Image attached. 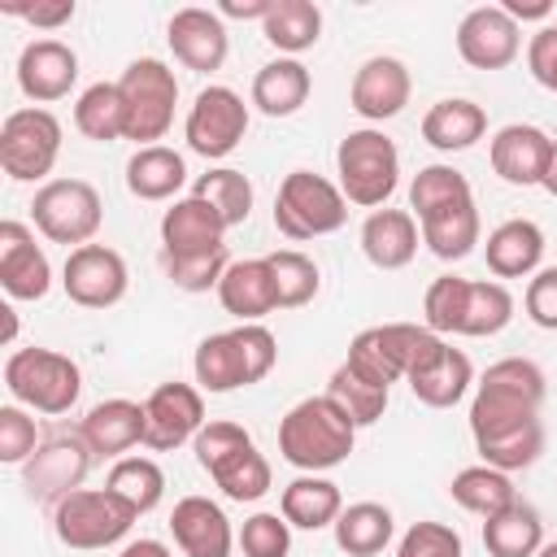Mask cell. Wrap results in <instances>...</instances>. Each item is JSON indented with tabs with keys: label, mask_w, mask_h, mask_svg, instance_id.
Masks as SVG:
<instances>
[{
	"label": "cell",
	"mask_w": 557,
	"mask_h": 557,
	"mask_svg": "<svg viewBox=\"0 0 557 557\" xmlns=\"http://www.w3.org/2000/svg\"><path fill=\"white\" fill-rule=\"evenodd\" d=\"M30 213H35V226L52 239V244H74L83 248L100 222H104V205H100V191L87 183V178H52L35 191L30 200Z\"/></svg>",
	"instance_id": "cell-11"
},
{
	"label": "cell",
	"mask_w": 557,
	"mask_h": 557,
	"mask_svg": "<svg viewBox=\"0 0 557 557\" xmlns=\"http://www.w3.org/2000/svg\"><path fill=\"white\" fill-rule=\"evenodd\" d=\"M78 435L87 440L91 453H100V457H122L126 448L144 444V405H139V400H126V396L100 400V405L87 409Z\"/></svg>",
	"instance_id": "cell-26"
},
{
	"label": "cell",
	"mask_w": 557,
	"mask_h": 557,
	"mask_svg": "<svg viewBox=\"0 0 557 557\" xmlns=\"http://www.w3.org/2000/svg\"><path fill=\"white\" fill-rule=\"evenodd\" d=\"M122 557H174L161 540H131L126 548H122Z\"/></svg>",
	"instance_id": "cell-57"
},
{
	"label": "cell",
	"mask_w": 557,
	"mask_h": 557,
	"mask_svg": "<svg viewBox=\"0 0 557 557\" xmlns=\"http://www.w3.org/2000/svg\"><path fill=\"white\" fill-rule=\"evenodd\" d=\"M218 300L231 318L239 322H261L265 313L278 309L274 300V274L265 257H248V261H231V270L218 283Z\"/></svg>",
	"instance_id": "cell-27"
},
{
	"label": "cell",
	"mask_w": 557,
	"mask_h": 557,
	"mask_svg": "<svg viewBox=\"0 0 557 557\" xmlns=\"http://www.w3.org/2000/svg\"><path fill=\"white\" fill-rule=\"evenodd\" d=\"M191 196L209 200V205L226 218V226H239V222H248V213H252V183H248L239 170H231V165H218V170L200 174L196 187H191Z\"/></svg>",
	"instance_id": "cell-43"
},
{
	"label": "cell",
	"mask_w": 557,
	"mask_h": 557,
	"mask_svg": "<svg viewBox=\"0 0 557 557\" xmlns=\"http://www.w3.org/2000/svg\"><path fill=\"white\" fill-rule=\"evenodd\" d=\"M474 448H479L483 466H492V470H505V474L509 470H527L544 453V422L535 418V422H522V426L483 435V440H474Z\"/></svg>",
	"instance_id": "cell-42"
},
{
	"label": "cell",
	"mask_w": 557,
	"mask_h": 557,
	"mask_svg": "<svg viewBox=\"0 0 557 557\" xmlns=\"http://www.w3.org/2000/svg\"><path fill=\"white\" fill-rule=\"evenodd\" d=\"M509 318H513V296L505 283H470L457 335H496L509 326Z\"/></svg>",
	"instance_id": "cell-45"
},
{
	"label": "cell",
	"mask_w": 557,
	"mask_h": 557,
	"mask_svg": "<svg viewBox=\"0 0 557 557\" xmlns=\"http://www.w3.org/2000/svg\"><path fill=\"white\" fill-rule=\"evenodd\" d=\"M396 557H461V535L444 522H413L400 535Z\"/></svg>",
	"instance_id": "cell-51"
},
{
	"label": "cell",
	"mask_w": 557,
	"mask_h": 557,
	"mask_svg": "<svg viewBox=\"0 0 557 557\" xmlns=\"http://www.w3.org/2000/svg\"><path fill=\"white\" fill-rule=\"evenodd\" d=\"M418 218L405 209H374L361 222V252L374 270H405L418 252Z\"/></svg>",
	"instance_id": "cell-25"
},
{
	"label": "cell",
	"mask_w": 557,
	"mask_h": 557,
	"mask_svg": "<svg viewBox=\"0 0 557 557\" xmlns=\"http://www.w3.org/2000/svg\"><path fill=\"white\" fill-rule=\"evenodd\" d=\"M483 548L492 557H535L544 548V522L527 500L483 518Z\"/></svg>",
	"instance_id": "cell-33"
},
{
	"label": "cell",
	"mask_w": 557,
	"mask_h": 557,
	"mask_svg": "<svg viewBox=\"0 0 557 557\" xmlns=\"http://www.w3.org/2000/svg\"><path fill=\"white\" fill-rule=\"evenodd\" d=\"M4 387L26 409L70 413L74 400H78V392H83V374L57 348H17L4 361Z\"/></svg>",
	"instance_id": "cell-7"
},
{
	"label": "cell",
	"mask_w": 557,
	"mask_h": 557,
	"mask_svg": "<svg viewBox=\"0 0 557 557\" xmlns=\"http://www.w3.org/2000/svg\"><path fill=\"white\" fill-rule=\"evenodd\" d=\"M466 287H470V278H457V274H440V278L426 287L422 313H426V326H431L435 335H457V331H461Z\"/></svg>",
	"instance_id": "cell-47"
},
{
	"label": "cell",
	"mask_w": 557,
	"mask_h": 557,
	"mask_svg": "<svg viewBox=\"0 0 557 557\" xmlns=\"http://www.w3.org/2000/svg\"><path fill=\"white\" fill-rule=\"evenodd\" d=\"M126 261L104 248V244H83V248H70L65 257V270H61V287L74 305L83 309H109L126 296Z\"/></svg>",
	"instance_id": "cell-15"
},
{
	"label": "cell",
	"mask_w": 557,
	"mask_h": 557,
	"mask_svg": "<svg viewBox=\"0 0 557 557\" xmlns=\"http://www.w3.org/2000/svg\"><path fill=\"white\" fill-rule=\"evenodd\" d=\"M0 313H4V344H9V339H13V331H17V318H13V309H9V305H4Z\"/></svg>",
	"instance_id": "cell-59"
},
{
	"label": "cell",
	"mask_w": 557,
	"mask_h": 557,
	"mask_svg": "<svg viewBox=\"0 0 557 557\" xmlns=\"http://www.w3.org/2000/svg\"><path fill=\"white\" fill-rule=\"evenodd\" d=\"M483 131H487V113L474 100H461V96L435 100L422 117V139L440 152H461L474 139H483Z\"/></svg>",
	"instance_id": "cell-32"
},
{
	"label": "cell",
	"mask_w": 557,
	"mask_h": 557,
	"mask_svg": "<svg viewBox=\"0 0 557 557\" xmlns=\"http://www.w3.org/2000/svg\"><path fill=\"white\" fill-rule=\"evenodd\" d=\"M87 470H91V448H87V440L57 431V435H48V440L30 453V461L22 466V483H26V492H30L35 500L61 505L70 492L83 487Z\"/></svg>",
	"instance_id": "cell-14"
},
{
	"label": "cell",
	"mask_w": 557,
	"mask_h": 557,
	"mask_svg": "<svg viewBox=\"0 0 557 557\" xmlns=\"http://www.w3.org/2000/svg\"><path fill=\"white\" fill-rule=\"evenodd\" d=\"M35 448H39L35 418H26L22 405H4L0 409V461L4 466H26Z\"/></svg>",
	"instance_id": "cell-50"
},
{
	"label": "cell",
	"mask_w": 557,
	"mask_h": 557,
	"mask_svg": "<svg viewBox=\"0 0 557 557\" xmlns=\"http://www.w3.org/2000/svg\"><path fill=\"white\" fill-rule=\"evenodd\" d=\"M117 87L126 100V139H135L139 148H152L174 122V104H178L174 70L157 57H139L122 70Z\"/></svg>",
	"instance_id": "cell-9"
},
{
	"label": "cell",
	"mask_w": 557,
	"mask_h": 557,
	"mask_svg": "<svg viewBox=\"0 0 557 557\" xmlns=\"http://www.w3.org/2000/svg\"><path fill=\"white\" fill-rule=\"evenodd\" d=\"M418 231H422V244H426L440 261H461V257L474 252L483 226H479L474 200H466V205H453V209H440V213L422 218Z\"/></svg>",
	"instance_id": "cell-36"
},
{
	"label": "cell",
	"mask_w": 557,
	"mask_h": 557,
	"mask_svg": "<svg viewBox=\"0 0 557 557\" xmlns=\"http://www.w3.org/2000/svg\"><path fill=\"white\" fill-rule=\"evenodd\" d=\"M165 261V274L174 287L183 292H209L222 283V274L231 270V252L218 248V252H205V257H161Z\"/></svg>",
	"instance_id": "cell-48"
},
{
	"label": "cell",
	"mask_w": 557,
	"mask_h": 557,
	"mask_svg": "<svg viewBox=\"0 0 557 557\" xmlns=\"http://www.w3.org/2000/svg\"><path fill=\"white\" fill-rule=\"evenodd\" d=\"M165 39H170L174 61H183V65L196 70V74L222 70L226 48H231L222 17L209 13V9H178V13L170 17V26H165Z\"/></svg>",
	"instance_id": "cell-22"
},
{
	"label": "cell",
	"mask_w": 557,
	"mask_h": 557,
	"mask_svg": "<svg viewBox=\"0 0 557 557\" xmlns=\"http://www.w3.org/2000/svg\"><path fill=\"white\" fill-rule=\"evenodd\" d=\"M348 222V200L344 191L313 174V170H292L283 183H278V196H274V226L278 235L287 239H318V235H331Z\"/></svg>",
	"instance_id": "cell-8"
},
{
	"label": "cell",
	"mask_w": 557,
	"mask_h": 557,
	"mask_svg": "<svg viewBox=\"0 0 557 557\" xmlns=\"http://www.w3.org/2000/svg\"><path fill=\"white\" fill-rule=\"evenodd\" d=\"M309 70L296 61V57H278V61H265L252 78V104L265 113V117H292L305 100H309Z\"/></svg>",
	"instance_id": "cell-31"
},
{
	"label": "cell",
	"mask_w": 557,
	"mask_h": 557,
	"mask_svg": "<svg viewBox=\"0 0 557 557\" xmlns=\"http://www.w3.org/2000/svg\"><path fill=\"white\" fill-rule=\"evenodd\" d=\"M535 557H557V540H553V544H544V548H540Z\"/></svg>",
	"instance_id": "cell-60"
},
{
	"label": "cell",
	"mask_w": 557,
	"mask_h": 557,
	"mask_svg": "<svg viewBox=\"0 0 557 557\" xmlns=\"http://www.w3.org/2000/svg\"><path fill=\"white\" fill-rule=\"evenodd\" d=\"M0 287L13 300H44L52 287V265L22 222H0Z\"/></svg>",
	"instance_id": "cell-20"
},
{
	"label": "cell",
	"mask_w": 557,
	"mask_h": 557,
	"mask_svg": "<svg viewBox=\"0 0 557 557\" xmlns=\"http://www.w3.org/2000/svg\"><path fill=\"white\" fill-rule=\"evenodd\" d=\"M170 531L187 557H231V544H235V531L222 505H213L209 496H183L170 513Z\"/></svg>",
	"instance_id": "cell-24"
},
{
	"label": "cell",
	"mask_w": 557,
	"mask_h": 557,
	"mask_svg": "<svg viewBox=\"0 0 557 557\" xmlns=\"http://www.w3.org/2000/svg\"><path fill=\"white\" fill-rule=\"evenodd\" d=\"M548 196H557V139H553V152H548V170H544V183H540Z\"/></svg>",
	"instance_id": "cell-58"
},
{
	"label": "cell",
	"mask_w": 557,
	"mask_h": 557,
	"mask_svg": "<svg viewBox=\"0 0 557 557\" xmlns=\"http://www.w3.org/2000/svg\"><path fill=\"white\" fill-rule=\"evenodd\" d=\"M265 261H270V274H274V300H278V309H300V305H309L318 296V283L322 278H318V265L305 252L278 248Z\"/></svg>",
	"instance_id": "cell-44"
},
{
	"label": "cell",
	"mask_w": 557,
	"mask_h": 557,
	"mask_svg": "<svg viewBox=\"0 0 557 557\" xmlns=\"http://www.w3.org/2000/svg\"><path fill=\"white\" fill-rule=\"evenodd\" d=\"M548 152H553V139L540 131V126H527V122H509L492 135V170L513 183V187H535L544 183V170H548Z\"/></svg>",
	"instance_id": "cell-23"
},
{
	"label": "cell",
	"mask_w": 557,
	"mask_h": 557,
	"mask_svg": "<svg viewBox=\"0 0 557 557\" xmlns=\"http://www.w3.org/2000/svg\"><path fill=\"white\" fill-rule=\"evenodd\" d=\"M187 178V165L174 148L152 144V148H135V157L126 161V187L139 200H170Z\"/></svg>",
	"instance_id": "cell-34"
},
{
	"label": "cell",
	"mask_w": 557,
	"mask_h": 557,
	"mask_svg": "<svg viewBox=\"0 0 557 557\" xmlns=\"http://www.w3.org/2000/svg\"><path fill=\"white\" fill-rule=\"evenodd\" d=\"M74 126L96 139V144H113V139H126V100H122V87L117 83H91L78 104H74Z\"/></svg>",
	"instance_id": "cell-39"
},
{
	"label": "cell",
	"mask_w": 557,
	"mask_h": 557,
	"mask_svg": "<svg viewBox=\"0 0 557 557\" xmlns=\"http://www.w3.org/2000/svg\"><path fill=\"white\" fill-rule=\"evenodd\" d=\"M466 200H474L470 178L461 170H453V165H422L413 174V183H409V209H413L418 222L431 218V213H440V209L466 205Z\"/></svg>",
	"instance_id": "cell-41"
},
{
	"label": "cell",
	"mask_w": 557,
	"mask_h": 557,
	"mask_svg": "<svg viewBox=\"0 0 557 557\" xmlns=\"http://www.w3.org/2000/svg\"><path fill=\"white\" fill-rule=\"evenodd\" d=\"M352 440H357V426L331 396H309L292 405L278 422V453L287 466L305 474H322L339 466L352 453Z\"/></svg>",
	"instance_id": "cell-1"
},
{
	"label": "cell",
	"mask_w": 557,
	"mask_h": 557,
	"mask_svg": "<svg viewBox=\"0 0 557 557\" xmlns=\"http://www.w3.org/2000/svg\"><path fill=\"white\" fill-rule=\"evenodd\" d=\"M500 9H505L513 22H540V17H548V13H553V4H548V0H505Z\"/></svg>",
	"instance_id": "cell-55"
},
{
	"label": "cell",
	"mask_w": 557,
	"mask_h": 557,
	"mask_svg": "<svg viewBox=\"0 0 557 557\" xmlns=\"http://www.w3.org/2000/svg\"><path fill=\"white\" fill-rule=\"evenodd\" d=\"M405 383H409V392H413L422 405H431V409H453V405L470 392L474 366H470V357H466L461 348L444 344V352H440L435 361H426L422 370H413Z\"/></svg>",
	"instance_id": "cell-29"
},
{
	"label": "cell",
	"mask_w": 557,
	"mask_h": 557,
	"mask_svg": "<svg viewBox=\"0 0 557 557\" xmlns=\"http://www.w3.org/2000/svg\"><path fill=\"white\" fill-rule=\"evenodd\" d=\"M527 70L540 87L557 96V26H540L527 44Z\"/></svg>",
	"instance_id": "cell-53"
},
{
	"label": "cell",
	"mask_w": 557,
	"mask_h": 557,
	"mask_svg": "<svg viewBox=\"0 0 557 557\" xmlns=\"http://www.w3.org/2000/svg\"><path fill=\"white\" fill-rule=\"evenodd\" d=\"M226 218L200 200V196H183L161 213V257H205L226 248Z\"/></svg>",
	"instance_id": "cell-18"
},
{
	"label": "cell",
	"mask_w": 557,
	"mask_h": 557,
	"mask_svg": "<svg viewBox=\"0 0 557 557\" xmlns=\"http://www.w3.org/2000/svg\"><path fill=\"white\" fill-rule=\"evenodd\" d=\"M200 470L222 487L231 500H261L270 492V461L257 453L252 435L235 422H205L196 435Z\"/></svg>",
	"instance_id": "cell-5"
},
{
	"label": "cell",
	"mask_w": 557,
	"mask_h": 557,
	"mask_svg": "<svg viewBox=\"0 0 557 557\" xmlns=\"http://www.w3.org/2000/svg\"><path fill=\"white\" fill-rule=\"evenodd\" d=\"M326 396L352 418V426H374L387 409V387H374V383L357 379L348 366H335V374L326 383Z\"/></svg>",
	"instance_id": "cell-46"
},
{
	"label": "cell",
	"mask_w": 557,
	"mask_h": 557,
	"mask_svg": "<svg viewBox=\"0 0 557 557\" xmlns=\"http://www.w3.org/2000/svg\"><path fill=\"white\" fill-rule=\"evenodd\" d=\"M104 487L117 500H126L135 513H152L161 505V496H165V474H161V466L152 457H117L109 479H104Z\"/></svg>",
	"instance_id": "cell-40"
},
{
	"label": "cell",
	"mask_w": 557,
	"mask_h": 557,
	"mask_svg": "<svg viewBox=\"0 0 557 557\" xmlns=\"http://www.w3.org/2000/svg\"><path fill=\"white\" fill-rule=\"evenodd\" d=\"M61 157V122L48 109H13L0 126V165L13 183H39Z\"/></svg>",
	"instance_id": "cell-12"
},
{
	"label": "cell",
	"mask_w": 557,
	"mask_h": 557,
	"mask_svg": "<svg viewBox=\"0 0 557 557\" xmlns=\"http://www.w3.org/2000/svg\"><path fill=\"white\" fill-rule=\"evenodd\" d=\"M392 509L379 505V500H357L348 505L339 518H335V544L348 553V557H374L392 544Z\"/></svg>",
	"instance_id": "cell-35"
},
{
	"label": "cell",
	"mask_w": 557,
	"mask_h": 557,
	"mask_svg": "<svg viewBox=\"0 0 557 557\" xmlns=\"http://www.w3.org/2000/svg\"><path fill=\"white\" fill-rule=\"evenodd\" d=\"M235 540H239L244 557H287L292 553V527L278 513H252V518H244V527H239Z\"/></svg>",
	"instance_id": "cell-49"
},
{
	"label": "cell",
	"mask_w": 557,
	"mask_h": 557,
	"mask_svg": "<svg viewBox=\"0 0 557 557\" xmlns=\"http://www.w3.org/2000/svg\"><path fill=\"white\" fill-rule=\"evenodd\" d=\"M335 174H339V191L348 205L379 209V205H387V196L400 183V152L383 131L361 126V131H348L339 139Z\"/></svg>",
	"instance_id": "cell-6"
},
{
	"label": "cell",
	"mask_w": 557,
	"mask_h": 557,
	"mask_svg": "<svg viewBox=\"0 0 557 557\" xmlns=\"http://www.w3.org/2000/svg\"><path fill=\"white\" fill-rule=\"evenodd\" d=\"M270 4H274V0H244V4H239V0H222V9H218V17L226 13V17H261V22H265V13H270Z\"/></svg>",
	"instance_id": "cell-56"
},
{
	"label": "cell",
	"mask_w": 557,
	"mask_h": 557,
	"mask_svg": "<svg viewBox=\"0 0 557 557\" xmlns=\"http://www.w3.org/2000/svg\"><path fill=\"white\" fill-rule=\"evenodd\" d=\"M409 91H413V83H409L405 61H396V57H370V61L357 65L352 87H348V100H352V109L366 122H387V117H396L409 104Z\"/></svg>",
	"instance_id": "cell-21"
},
{
	"label": "cell",
	"mask_w": 557,
	"mask_h": 557,
	"mask_svg": "<svg viewBox=\"0 0 557 557\" xmlns=\"http://www.w3.org/2000/svg\"><path fill=\"white\" fill-rule=\"evenodd\" d=\"M518 48H522V30L500 4L470 9L457 26V52L474 70H505L518 57Z\"/></svg>",
	"instance_id": "cell-17"
},
{
	"label": "cell",
	"mask_w": 557,
	"mask_h": 557,
	"mask_svg": "<svg viewBox=\"0 0 557 557\" xmlns=\"http://www.w3.org/2000/svg\"><path fill=\"white\" fill-rule=\"evenodd\" d=\"M261 35L278 52L296 57V52H305V48L318 44V35H322V9L309 4V0H274L270 13H265V22H261Z\"/></svg>",
	"instance_id": "cell-37"
},
{
	"label": "cell",
	"mask_w": 557,
	"mask_h": 557,
	"mask_svg": "<svg viewBox=\"0 0 557 557\" xmlns=\"http://www.w3.org/2000/svg\"><path fill=\"white\" fill-rule=\"evenodd\" d=\"M527 318L544 331H557V265H544L527 283Z\"/></svg>",
	"instance_id": "cell-52"
},
{
	"label": "cell",
	"mask_w": 557,
	"mask_h": 557,
	"mask_svg": "<svg viewBox=\"0 0 557 557\" xmlns=\"http://www.w3.org/2000/svg\"><path fill=\"white\" fill-rule=\"evenodd\" d=\"M78 83V57L70 44L61 39H35L22 48L17 57V87L26 100L35 104H52L61 96H70V87Z\"/></svg>",
	"instance_id": "cell-19"
},
{
	"label": "cell",
	"mask_w": 557,
	"mask_h": 557,
	"mask_svg": "<svg viewBox=\"0 0 557 557\" xmlns=\"http://www.w3.org/2000/svg\"><path fill=\"white\" fill-rule=\"evenodd\" d=\"M448 496L461 509L479 513V518H492V513H500V509H509L518 500L513 479L505 470H492V466H466V470H457L453 483H448Z\"/></svg>",
	"instance_id": "cell-38"
},
{
	"label": "cell",
	"mask_w": 557,
	"mask_h": 557,
	"mask_svg": "<svg viewBox=\"0 0 557 557\" xmlns=\"http://www.w3.org/2000/svg\"><path fill=\"white\" fill-rule=\"evenodd\" d=\"M444 352V339L431 326H413V322H383V326H366L352 335L344 366L374 383V387H392L396 379H409L413 370H422L426 361H435Z\"/></svg>",
	"instance_id": "cell-3"
},
{
	"label": "cell",
	"mask_w": 557,
	"mask_h": 557,
	"mask_svg": "<svg viewBox=\"0 0 557 557\" xmlns=\"http://www.w3.org/2000/svg\"><path fill=\"white\" fill-rule=\"evenodd\" d=\"M244 131H248V104L231 87H205L196 96V104L187 109V122H183L187 148L200 152V157H209V161L235 152L239 139H244Z\"/></svg>",
	"instance_id": "cell-13"
},
{
	"label": "cell",
	"mask_w": 557,
	"mask_h": 557,
	"mask_svg": "<svg viewBox=\"0 0 557 557\" xmlns=\"http://www.w3.org/2000/svg\"><path fill=\"white\" fill-rule=\"evenodd\" d=\"M278 361V344L261 322H239L231 331L205 335L196 344L191 370L205 392H235L261 383Z\"/></svg>",
	"instance_id": "cell-4"
},
{
	"label": "cell",
	"mask_w": 557,
	"mask_h": 557,
	"mask_svg": "<svg viewBox=\"0 0 557 557\" xmlns=\"http://www.w3.org/2000/svg\"><path fill=\"white\" fill-rule=\"evenodd\" d=\"M4 13L22 17V22L39 26V30H57V26H65V22L74 17V0H44V4H9Z\"/></svg>",
	"instance_id": "cell-54"
},
{
	"label": "cell",
	"mask_w": 557,
	"mask_h": 557,
	"mask_svg": "<svg viewBox=\"0 0 557 557\" xmlns=\"http://www.w3.org/2000/svg\"><path fill=\"white\" fill-rule=\"evenodd\" d=\"M278 509L287 518V527H300V531H322V527H335V518L344 513V496L331 479L322 474H300L283 487L278 496Z\"/></svg>",
	"instance_id": "cell-30"
},
{
	"label": "cell",
	"mask_w": 557,
	"mask_h": 557,
	"mask_svg": "<svg viewBox=\"0 0 557 557\" xmlns=\"http://www.w3.org/2000/svg\"><path fill=\"white\" fill-rule=\"evenodd\" d=\"M544 392H548L544 370L527 357H505V361L487 366L479 387H474V400H470V435L483 440V435L535 422Z\"/></svg>",
	"instance_id": "cell-2"
},
{
	"label": "cell",
	"mask_w": 557,
	"mask_h": 557,
	"mask_svg": "<svg viewBox=\"0 0 557 557\" xmlns=\"http://www.w3.org/2000/svg\"><path fill=\"white\" fill-rule=\"evenodd\" d=\"M205 426V400L191 383H161L144 400V448L170 453L187 440H196Z\"/></svg>",
	"instance_id": "cell-16"
},
{
	"label": "cell",
	"mask_w": 557,
	"mask_h": 557,
	"mask_svg": "<svg viewBox=\"0 0 557 557\" xmlns=\"http://www.w3.org/2000/svg\"><path fill=\"white\" fill-rule=\"evenodd\" d=\"M487 270L496 278H527L544 261V231L531 218H509L487 235Z\"/></svg>",
	"instance_id": "cell-28"
},
{
	"label": "cell",
	"mask_w": 557,
	"mask_h": 557,
	"mask_svg": "<svg viewBox=\"0 0 557 557\" xmlns=\"http://www.w3.org/2000/svg\"><path fill=\"white\" fill-rule=\"evenodd\" d=\"M135 518L139 513L126 500H117L109 487H78L61 505H52V531H57V540L65 548H78V553L117 544L131 531Z\"/></svg>",
	"instance_id": "cell-10"
}]
</instances>
